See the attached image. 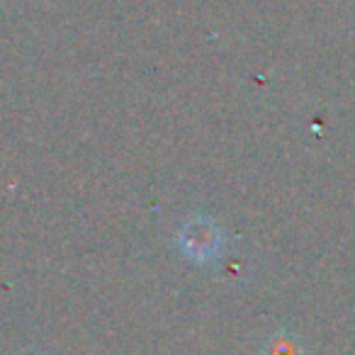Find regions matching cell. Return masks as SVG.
<instances>
[{
  "instance_id": "1",
  "label": "cell",
  "mask_w": 355,
  "mask_h": 355,
  "mask_svg": "<svg viewBox=\"0 0 355 355\" xmlns=\"http://www.w3.org/2000/svg\"><path fill=\"white\" fill-rule=\"evenodd\" d=\"M175 243L188 261L198 263V266H207L222 256L224 246H227V234L212 217L195 214L180 227Z\"/></svg>"
},
{
  "instance_id": "2",
  "label": "cell",
  "mask_w": 355,
  "mask_h": 355,
  "mask_svg": "<svg viewBox=\"0 0 355 355\" xmlns=\"http://www.w3.org/2000/svg\"><path fill=\"white\" fill-rule=\"evenodd\" d=\"M258 355H306V348H304V340L295 331L280 329L263 340Z\"/></svg>"
}]
</instances>
